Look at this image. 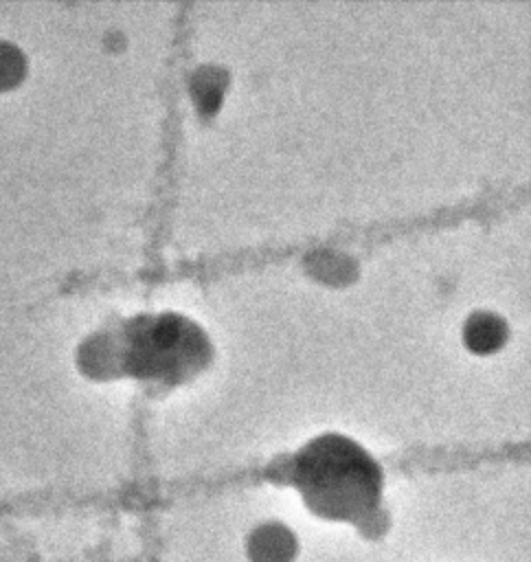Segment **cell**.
Returning <instances> with one entry per match:
<instances>
[{"mask_svg":"<svg viewBox=\"0 0 531 562\" xmlns=\"http://www.w3.org/2000/svg\"><path fill=\"white\" fill-rule=\"evenodd\" d=\"M294 485L314 514L327 520L364 522L380 505L382 474L358 446L327 437L296 457Z\"/></svg>","mask_w":531,"mask_h":562,"instance_id":"cell-1","label":"cell"}]
</instances>
